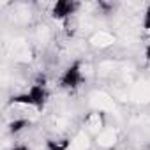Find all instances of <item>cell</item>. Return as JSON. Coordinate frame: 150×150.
I'll return each instance as SVG.
<instances>
[{
    "instance_id": "5b68a950",
    "label": "cell",
    "mask_w": 150,
    "mask_h": 150,
    "mask_svg": "<svg viewBox=\"0 0 150 150\" xmlns=\"http://www.w3.org/2000/svg\"><path fill=\"white\" fill-rule=\"evenodd\" d=\"M117 141V132L113 129H104L97 134V143L101 146H113Z\"/></svg>"
},
{
    "instance_id": "8fae6325",
    "label": "cell",
    "mask_w": 150,
    "mask_h": 150,
    "mask_svg": "<svg viewBox=\"0 0 150 150\" xmlns=\"http://www.w3.org/2000/svg\"><path fill=\"white\" fill-rule=\"evenodd\" d=\"M13 150H30V148H27V146H16V148H13Z\"/></svg>"
},
{
    "instance_id": "52a82bcc",
    "label": "cell",
    "mask_w": 150,
    "mask_h": 150,
    "mask_svg": "<svg viewBox=\"0 0 150 150\" xmlns=\"http://www.w3.org/2000/svg\"><path fill=\"white\" fill-rule=\"evenodd\" d=\"M96 106H97V111H104V110H113V101L106 96V94H96L94 96V101H92Z\"/></svg>"
},
{
    "instance_id": "9c48e42d",
    "label": "cell",
    "mask_w": 150,
    "mask_h": 150,
    "mask_svg": "<svg viewBox=\"0 0 150 150\" xmlns=\"http://www.w3.org/2000/svg\"><path fill=\"white\" fill-rule=\"evenodd\" d=\"M50 150H67L65 143H58V141H51L50 143Z\"/></svg>"
},
{
    "instance_id": "7c38bea8",
    "label": "cell",
    "mask_w": 150,
    "mask_h": 150,
    "mask_svg": "<svg viewBox=\"0 0 150 150\" xmlns=\"http://www.w3.org/2000/svg\"><path fill=\"white\" fill-rule=\"evenodd\" d=\"M146 58H148V60H150V44H148V46H146Z\"/></svg>"
},
{
    "instance_id": "3957f363",
    "label": "cell",
    "mask_w": 150,
    "mask_h": 150,
    "mask_svg": "<svg viewBox=\"0 0 150 150\" xmlns=\"http://www.w3.org/2000/svg\"><path fill=\"white\" fill-rule=\"evenodd\" d=\"M87 127L88 131L92 132H101L104 131V117H103V111H94L87 117Z\"/></svg>"
},
{
    "instance_id": "8992f818",
    "label": "cell",
    "mask_w": 150,
    "mask_h": 150,
    "mask_svg": "<svg viewBox=\"0 0 150 150\" xmlns=\"http://www.w3.org/2000/svg\"><path fill=\"white\" fill-rule=\"evenodd\" d=\"M87 146H88V138L85 132H80L71 139V143H67V150H85Z\"/></svg>"
},
{
    "instance_id": "30bf717a",
    "label": "cell",
    "mask_w": 150,
    "mask_h": 150,
    "mask_svg": "<svg viewBox=\"0 0 150 150\" xmlns=\"http://www.w3.org/2000/svg\"><path fill=\"white\" fill-rule=\"evenodd\" d=\"M143 27L146 28V30H150V7L145 11V14H143Z\"/></svg>"
},
{
    "instance_id": "6da1fadb",
    "label": "cell",
    "mask_w": 150,
    "mask_h": 150,
    "mask_svg": "<svg viewBox=\"0 0 150 150\" xmlns=\"http://www.w3.org/2000/svg\"><path fill=\"white\" fill-rule=\"evenodd\" d=\"M81 81H83L81 65H72V67H69L64 72V76H62V87H65V88H76V87H80Z\"/></svg>"
},
{
    "instance_id": "7a4b0ae2",
    "label": "cell",
    "mask_w": 150,
    "mask_h": 150,
    "mask_svg": "<svg viewBox=\"0 0 150 150\" xmlns=\"http://www.w3.org/2000/svg\"><path fill=\"white\" fill-rule=\"evenodd\" d=\"M74 9H76V4H72V2H57L53 7V16L57 20H65L72 16Z\"/></svg>"
},
{
    "instance_id": "277c9868",
    "label": "cell",
    "mask_w": 150,
    "mask_h": 150,
    "mask_svg": "<svg viewBox=\"0 0 150 150\" xmlns=\"http://www.w3.org/2000/svg\"><path fill=\"white\" fill-rule=\"evenodd\" d=\"M113 41H115V37L110 34V32H104V30H101V32H96L94 35H92V39H90V42L94 44V46H110V44H113Z\"/></svg>"
},
{
    "instance_id": "ba28073f",
    "label": "cell",
    "mask_w": 150,
    "mask_h": 150,
    "mask_svg": "<svg viewBox=\"0 0 150 150\" xmlns=\"http://www.w3.org/2000/svg\"><path fill=\"white\" fill-rule=\"evenodd\" d=\"M13 55L16 58H20V60H27L30 57V50H28V46L23 41H16L13 44Z\"/></svg>"
}]
</instances>
